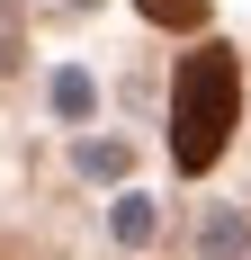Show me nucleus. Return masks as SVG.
<instances>
[{
  "mask_svg": "<svg viewBox=\"0 0 251 260\" xmlns=\"http://www.w3.org/2000/svg\"><path fill=\"white\" fill-rule=\"evenodd\" d=\"M233 117H242V63H233V45H198L171 81V161L215 171L233 144Z\"/></svg>",
  "mask_w": 251,
  "mask_h": 260,
  "instance_id": "obj_1",
  "label": "nucleus"
},
{
  "mask_svg": "<svg viewBox=\"0 0 251 260\" xmlns=\"http://www.w3.org/2000/svg\"><path fill=\"white\" fill-rule=\"evenodd\" d=\"M152 27H206V0H135Z\"/></svg>",
  "mask_w": 251,
  "mask_h": 260,
  "instance_id": "obj_2",
  "label": "nucleus"
},
{
  "mask_svg": "<svg viewBox=\"0 0 251 260\" xmlns=\"http://www.w3.org/2000/svg\"><path fill=\"white\" fill-rule=\"evenodd\" d=\"M90 99H99L90 72H54V108H63V117H90Z\"/></svg>",
  "mask_w": 251,
  "mask_h": 260,
  "instance_id": "obj_3",
  "label": "nucleus"
},
{
  "mask_svg": "<svg viewBox=\"0 0 251 260\" xmlns=\"http://www.w3.org/2000/svg\"><path fill=\"white\" fill-rule=\"evenodd\" d=\"M152 234V207L144 198H117V242H144Z\"/></svg>",
  "mask_w": 251,
  "mask_h": 260,
  "instance_id": "obj_4",
  "label": "nucleus"
},
{
  "mask_svg": "<svg viewBox=\"0 0 251 260\" xmlns=\"http://www.w3.org/2000/svg\"><path fill=\"white\" fill-rule=\"evenodd\" d=\"M81 171H90V180H117V171H125V144H90Z\"/></svg>",
  "mask_w": 251,
  "mask_h": 260,
  "instance_id": "obj_5",
  "label": "nucleus"
}]
</instances>
